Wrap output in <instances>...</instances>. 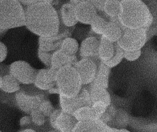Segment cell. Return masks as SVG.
<instances>
[{"instance_id":"obj_21","label":"cell","mask_w":157,"mask_h":132,"mask_svg":"<svg viewBox=\"0 0 157 132\" xmlns=\"http://www.w3.org/2000/svg\"><path fill=\"white\" fill-rule=\"evenodd\" d=\"M115 44L101 36L98 51L99 59L101 62L105 63L112 58L115 52Z\"/></svg>"},{"instance_id":"obj_4","label":"cell","mask_w":157,"mask_h":132,"mask_svg":"<svg viewBox=\"0 0 157 132\" xmlns=\"http://www.w3.org/2000/svg\"><path fill=\"white\" fill-rule=\"evenodd\" d=\"M82 86L80 77L73 66H64L57 71L56 86L59 95L73 97L79 93Z\"/></svg>"},{"instance_id":"obj_13","label":"cell","mask_w":157,"mask_h":132,"mask_svg":"<svg viewBox=\"0 0 157 132\" xmlns=\"http://www.w3.org/2000/svg\"><path fill=\"white\" fill-rule=\"evenodd\" d=\"M69 31L60 32L55 36L50 37H40L39 38L38 50L42 51L53 52L59 50L64 39L68 37Z\"/></svg>"},{"instance_id":"obj_19","label":"cell","mask_w":157,"mask_h":132,"mask_svg":"<svg viewBox=\"0 0 157 132\" xmlns=\"http://www.w3.org/2000/svg\"><path fill=\"white\" fill-rule=\"evenodd\" d=\"M61 19L65 26L74 27L78 23L75 12V6L70 2L63 5L60 9Z\"/></svg>"},{"instance_id":"obj_6","label":"cell","mask_w":157,"mask_h":132,"mask_svg":"<svg viewBox=\"0 0 157 132\" xmlns=\"http://www.w3.org/2000/svg\"><path fill=\"white\" fill-rule=\"evenodd\" d=\"M137 62L139 74L145 78L157 80V51L146 45Z\"/></svg>"},{"instance_id":"obj_1","label":"cell","mask_w":157,"mask_h":132,"mask_svg":"<svg viewBox=\"0 0 157 132\" xmlns=\"http://www.w3.org/2000/svg\"><path fill=\"white\" fill-rule=\"evenodd\" d=\"M52 1H36L25 8V26L40 37L55 36L59 31V17Z\"/></svg>"},{"instance_id":"obj_9","label":"cell","mask_w":157,"mask_h":132,"mask_svg":"<svg viewBox=\"0 0 157 132\" xmlns=\"http://www.w3.org/2000/svg\"><path fill=\"white\" fill-rule=\"evenodd\" d=\"M15 98L17 106L19 109L28 114L38 109L42 101L45 100L42 94L27 92L21 89L16 93Z\"/></svg>"},{"instance_id":"obj_15","label":"cell","mask_w":157,"mask_h":132,"mask_svg":"<svg viewBox=\"0 0 157 132\" xmlns=\"http://www.w3.org/2000/svg\"><path fill=\"white\" fill-rule=\"evenodd\" d=\"M73 132H111V127L95 119L78 122Z\"/></svg>"},{"instance_id":"obj_42","label":"cell","mask_w":157,"mask_h":132,"mask_svg":"<svg viewBox=\"0 0 157 132\" xmlns=\"http://www.w3.org/2000/svg\"><path fill=\"white\" fill-rule=\"evenodd\" d=\"M2 77L0 76V89H1V84H2Z\"/></svg>"},{"instance_id":"obj_5","label":"cell","mask_w":157,"mask_h":132,"mask_svg":"<svg viewBox=\"0 0 157 132\" xmlns=\"http://www.w3.org/2000/svg\"><path fill=\"white\" fill-rule=\"evenodd\" d=\"M147 29L124 28L122 35L117 42L124 51L142 50L147 43Z\"/></svg>"},{"instance_id":"obj_32","label":"cell","mask_w":157,"mask_h":132,"mask_svg":"<svg viewBox=\"0 0 157 132\" xmlns=\"http://www.w3.org/2000/svg\"><path fill=\"white\" fill-rule=\"evenodd\" d=\"M52 53L53 52L42 51L40 50L38 51V57L40 60L48 68L51 67Z\"/></svg>"},{"instance_id":"obj_14","label":"cell","mask_w":157,"mask_h":132,"mask_svg":"<svg viewBox=\"0 0 157 132\" xmlns=\"http://www.w3.org/2000/svg\"><path fill=\"white\" fill-rule=\"evenodd\" d=\"M100 40L94 36L86 38L81 42L79 48V55L81 58H98Z\"/></svg>"},{"instance_id":"obj_10","label":"cell","mask_w":157,"mask_h":132,"mask_svg":"<svg viewBox=\"0 0 157 132\" xmlns=\"http://www.w3.org/2000/svg\"><path fill=\"white\" fill-rule=\"evenodd\" d=\"M98 64L95 60L81 58L78 61L74 67L80 77L83 85H90L97 74Z\"/></svg>"},{"instance_id":"obj_25","label":"cell","mask_w":157,"mask_h":132,"mask_svg":"<svg viewBox=\"0 0 157 132\" xmlns=\"http://www.w3.org/2000/svg\"><path fill=\"white\" fill-rule=\"evenodd\" d=\"M121 11V1L117 0L105 1L103 12L110 19L118 18Z\"/></svg>"},{"instance_id":"obj_23","label":"cell","mask_w":157,"mask_h":132,"mask_svg":"<svg viewBox=\"0 0 157 132\" xmlns=\"http://www.w3.org/2000/svg\"><path fill=\"white\" fill-rule=\"evenodd\" d=\"M89 91L91 104L94 102L101 101L108 106L111 105L110 95L106 89L90 86Z\"/></svg>"},{"instance_id":"obj_37","label":"cell","mask_w":157,"mask_h":132,"mask_svg":"<svg viewBox=\"0 0 157 132\" xmlns=\"http://www.w3.org/2000/svg\"><path fill=\"white\" fill-rule=\"evenodd\" d=\"M97 11L103 12L105 1H90Z\"/></svg>"},{"instance_id":"obj_44","label":"cell","mask_w":157,"mask_h":132,"mask_svg":"<svg viewBox=\"0 0 157 132\" xmlns=\"http://www.w3.org/2000/svg\"><path fill=\"white\" fill-rule=\"evenodd\" d=\"M0 132H1V131H0Z\"/></svg>"},{"instance_id":"obj_12","label":"cell","mask_w":157,"mask_h":132,"mask_svg":"<svg viewBox=\"0 0 157 132\" xmlns=\"http://www.w3.org/2000/svg\"><path fill=\"white\" fill-rule=\"evenodd\" d=\"M57 72L51 67L37 70L33 85L39 90L48 91L56 86Z\"/></svg>"},{"instance_id":"obj_22","label":"cell","mask_w":157,"mask_h":132,"mask_svg":"<svg viewBox=\"0 0 157 132\" xmlns=\"http://www.w3.org/2000/svg\"><path fill=\"white\" fill-rule=\"evenodd\" d=\"M149 8L152 16V23L147 31V42L154 37L157 36V1H144Z\"/></svg>"},{"instance_id":"obj_30","label":"cell","mask_w":157,"mask_h":132,"mask_svg":"<svg viewBox=\"0 0 157 132\" xmlns=\"http://www.w3.org/2000/svg\"><path fill=\"white\" fill-rule=\"evenodd\" d=\"M109 106L104 102L98 101L92 103L90 107L93 111L95 118L97 119H99L105 113Z\"/></svg>"},{"instance_id":"obj_7","label":"cell","mask_w":157,"mask_h":132,"mask_svg":"<svg viewBox=\"0 0 157 132\" xmlns=\"http://www.w3.org/2000/svg\"><path fill=\"white\" fill-rule=\"evenodd\" d=\"M37 72V70L24 61H17L9 65V74L22 85H33Z\"/></svg>"},{"instance_id":"obj_17","label":"cell","mask_w":157,"mask_h":132,"mask_svg":"<svg viewBox=\"0 0 157 132\" xmlns=\"http://www.w3.org/2000/svg\"><path fill=\"white\" fill-rule=\"evenodd\" d=\"M78 123L73 115L62 111L56 122L55 130L59 132H73Z\"/></svg>"},{"instance_id":"obj_2","label":"cell","mask_w":157,"mask_h":132,"mask_svg":"<svg viewBox=\"0 0 157 132\" xmlns=\"http://www.w3.org/2000/svg\"><path fill=\"white\" fill-rule=\"evenodd\" d=\"M121 11L118 20L124 28L148 29L152 23V16L144 1H121Z\"/></svg>"},{"instance_id":"obj_39","label":"cell","mask_w":157,"mask_h":132,"mask_svg":"<svg viewBox=\"0 0 157 132\" xmlns=\"http://www.w3.org/2000/svg\"><path fill=\"white\" fill-rule=\"evenodd\" d=\"M9 74V66L0 63V76L2 77Z\"/></svg>"},{"instance_id":"obj_26","label":"cell","mask_w":157,"mask_h":132,"mask_svg":"<svg viewBox=\"0 0 157 132\" xmlns=\"http://www.w3.org/2000/svg\"><path fill=\"white\" fill-rule=\"evenodd\" d=\"M79 48L78 41L75 39L68 37L63 40L60 50L68 56H74Z\"/></svg>"},{"instance_id":"obj_36","label":"cell","mask_w":157,"mask_h":132,"mask_svg":"<svg viewBox=\"0 0 157 132\" xmlns=\"http://www.w3.org/2000/svg\"><path fill=\"white\" fill-rule=\"evenodd\" d=\"M7 55V47L3 43L0 41V63H2L6 59Z\"/></svg>"},{"instance_id":"obj_27","label":"cell","mask_w":157,"mask_h":132,"mask_svg":"<svg viewBox=\"0 0 157 132\" xmlns=\"http://www.w3.org/2000/svg\"><path fill=\"white\" fill-rule=\"evenodd\" d=\"M73 115L78 122L96 119L90 106L82 107L76 111Z\"/></svg>"},{"instance_id":"obj_41","label":"cell","mask_w":157,"mask_h":132,"mask_svg":"<svg viewBox=\"0 0 157 132\" xmlns=\"http://www.w3.org/2000/svg\"><path fill=\"white\" fill-rule=\"evenodd\" d=\"M20 132H36L34 130H32V129H25V130H23L21 131Z\"/></svg>"},{"instance_id":"obj_35","label":"cell","mask_w":157,"mask_h":132,"mask_svg":"<svg viewBox=\"0 0 157 132\" xmlns=\"http://www.w3.org/2000/svg\"><path fill=\"white\" fill-rule=\"evenodd\" d=\"M62 111L61 109L54 110V111L49 117L51 125L54 129L55 128V125H56L57 119L61 113Z\"/></svg>"},{"instance_id":"obj_3","label":"cell","mask_w":157,"mask_h":132,"mask_svg":"<svg viewBox=\"0 0 157 132\" xmlns=\"http://www.w3.org/2000/svg\"><path fill=\"white\" fill-rule=\"evenodd\" d=\"M25 8L18 1H0V33L25 26Z\"/></svg>"},{"instance_id":"obj_38","label":"cell","mask_w":157,"mask_h":132,"mask_svg":"<svg viewBox=\"0 0 157 132\" xmlns=\"http://www.w3.org/2000/svg\"><path fill=\"white\" fill-rule=\"evenodd\" d=\"M32 122L30 116H25L20 119L19 125L21 127H25L31 124Z\"/></svg>"},{"instance_id":"obj_24","label":"cell","mask_w":157,"mask_h":132,"mask_svg":"<svg viewBox=\"0 0 157 132\" xmlns=\"http://www.w3.org/2000/svg\"><path fill=\"white\" fill-rule=\"evenodd\" d=\"M20 84L10 74L2 77L1 89L6 93H17L20 90Z\"/></svg>"},{"instance_id":"obj_40","label":"cell","mask_w":157,"mask_h":132,"mask_svg":"<svg viewBox=\"0 0 157 132\" xmlns=\"http://www.w3.org/2000/svg\"><path fill=\"white\" fill-rule=\"evenodd\" d=\"M111 132H130L125 129H118L111 127Z\"/></svg>"},{"instance_id":"obj_33","label":"cell","mask_w":157,"mask_h":132,"mask_svg":"<svg viewBox=\"0 0 157 132\" xmlns=\"http://www.w3.org/2000/svg\"><path fill=\"white\" fill-rule=\"evenodd\" d=\"M38 109L46 117H49L55 110L52 103L46 100L42 101Z\"/></svg>"},{"instance_id":"obj_20","label":"cell","mask_w":157,"mask_h":132,"mask_svg":"<svg viewBox=\"0 0 157 132\" xmlns=\"http://www.w3.org/2000/svg\"><path fill=\"white\" fill-rule=\"evenodd\" d=\"M110 69L103 62H100L97 74L92 83L90 85V86L107 89L109 86Z\"/></svg>"},{"instance_id":"obj_43","label":"cell","mask_w":157,"mask_h":132,"mask_svg":"<svg viewBox=\"0 0 157 132\" xmlns=\"http://www.w3.org/2000/svg\"><path fill=\"white\" fill-rule=\"evenodd\" d=\"M46 132H59L57 130H54Z\"/></svg>"},{"instance_id":"obj_34","label":"cell","mask_w":157,"mask_h":132,"mask_svg":"<svg viewBox=\"0 0 157 132\" xmlns=\"http://www.w3.org/2000/svg\"><path fill=\"white\" fill-rule=\"evenodd\" d=\"M142 50L133 51H124V59L129 62L137 61L141 58Z\"/></svg>"},{"instance_id":"obj_16","label":"cell","mask_w":157,"mask_h":132,"mask_svg":"<svg viewBox=\"0 0 157 132\" xmlns=\"http://www.w3.org/2000/svg\"><path fill=\"white\" fill-rule=\"evenodd\" d=\"M77 62L76 56H68L60 50H58L52 53L51 67L58 71L64 66H74Z\"/></svg>"},{"instance_id":"obj_8","label":"cell","mask_w":157,"mask_h":132,"mask_svg":"<svg viewBox=\"0 0 157 132\" xmlns=\"http://www.w3.org/2000/svg\"><path fill=\"white\" fill-rule=\"evenodd\" d=\"M59 102L62 111L72 115L78 109L91 105L89 91L83 88L73 97L68 98L59 95Z\"/></svg>"},{"instance_id":"obj_29","label":"cell","mask_w":157,"mask_h":132,"mask_svg":"<svg viewBox=\"0 0 157 132\" xmlns=\"http://www.w3.org/2000/svg\"><path fill=\"white\" fill-rule=\"evenodd\" d=\"M123 59H124V51L119 47L117 43H115L114 55L109 61L103 63L110 68H113L120 64Z\"/></svg>"},{"instance_id":"obj_28","label":"cell","mask_w":157,"mask_h":132,"mask_svg":"<svg viewBox=\"0 0 157 132\" xmlns=\"http://www.w3.org/2000/svg\"><path fill=\"white\" fill-rule=\"evenodd\" d=\"M108 22L104 17L98 14L90 25V29L93 33L102 36Z\"/></svg>"},{"instance_id":"obj_18","label":"cell","mask_w":157,"mask_h":132,"mask_svg":"<svg viewBox=\"0 0 157 132\" xmlns=\"http://www.w3.org/2000/svg\"><path fill=\"white\" fill-rule=\"evenodd\" d=\"M124 28L118 18L110 19L102 36L113 43H117L122 35Z\"/></svg>"},{"instance_id":"obj_31","label":"cell","mask_w":157,"mask_h":132,"mask_svg":"<svg viewBox=\"0 0 157 132\" xmlns=\"http://www.w3.org/2000/svg\"><path fill=\"white\" fill-rule=\"evenodd\" d=\"M30 116L32 122L36 126H42L46 122V117L39 109L32 111L30 114Z\"/></svg>"},{"instance_id":"obj_11","label":"cell","mask_w":157,"mask_h":132,"mask_svg":"<svg viewBox=\"0 0 157 132\" xmlns=\"http://www.w3.org/2000/svg\"><path fill=\"white\" fill-rule=\"evenodd\" d=\"M75 6V12L78 22L90 25L98 15V11L90 1H71Z\"/></svg>"}]
</instances>
